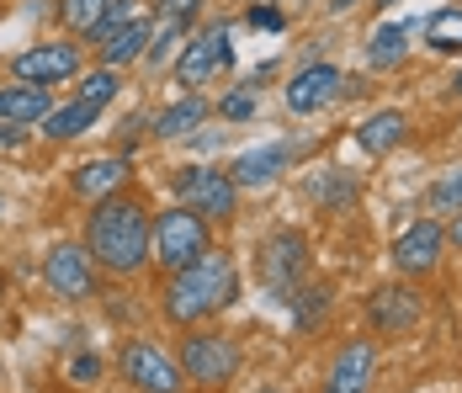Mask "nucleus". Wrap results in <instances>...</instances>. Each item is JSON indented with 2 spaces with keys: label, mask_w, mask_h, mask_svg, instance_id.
Here are the masks:
<instances>
[{
  "label": "nucleus",
  "mask_w": 462,
  "mask_h": 393,
  "mask_svg": "<svg viewBox=\"0 0 462 393\" xmlns=\"http://www.w3.org/2000/svg\"><path fill=\"white\" fill-rule=\"evenodd\" d=\"M149 208L134 202V197H123V192H112V197H101L96 202L91 223H86V250H91V261L101 271H112V276H139L143 266H149Z\"/></svg>",
  "instance_id": "nucleus-1"
},
{
  "label": "nucleus",
  "mask_w": 462,
  "mask_h": 393,
  "mask_svg": "<svg viewBox=\"0 0 462 393\" xmlns=\"http://www.w3.org/2000/svg\"><path fill=\"white\" fill-rule=\"evenodd\" d=\"M239 298V266H234L229 250H202L191 266L181 271H171V282H165V319L171 324H197V319H208V313H218V308H229Z\"/></svg>",
  "instance_id": "nucleus-2"
},
{
  "label": "nucleus",
  "mask_w": 462,
  "mask_h": 393,
  "mask_svg": "<svg viewBox=\"0 0 462 393\" xmlns=\"http://www.w3.org/2000/svg\"><path fill=\"white\" fill-rule=\"evenodd\" d=\"M202 250H208V219L202 213H191L181 202L154 213V223H149V261H160L165 271H181Z\"/></svg>",
  "instance_id": "nucleus-3"
},
{
  "label": "nucleus",
  "mask_w": 462,
  "mask_h": 393,
  "mask_svg": "<svg viewBox=\"0 0 462 393\" xmlns=\"http://www.w3.org/2000/svg\"><path fill=\"white\" fill-rule=\"evenodd\" d=\"M181 372L186 383H202V388H224L234 383V372H239V346H234L229 335H213V330H191L181 341Z\"/></svg>",
  "instance_id": "nucleus-4"
},
{
  "label": "nucleus",
  "mask_w": 462,
  "mask_h": 393,
  "mask_svg": "<svg viewBox=\"0 0 462 393\" xmlns=\"http://www.w3.org/2000/svg\"><path fill=\"white\" fill-rule=\"evenodd\" d=\"M176 197H181V208L191 213H202V219L213 223H229L239 213V186H234L229 171H213V165H186L176 175Z\"/></svg>",
  "instance_id": "nucleus-5"
},
{
  "label": "nucleus",
  "mask_w": 462,
  "mask_h": 393,
  "mask_svg": "<svg viewBox=\"0 0 462 393\" xmlns=\"http://www.w3.org/2000/svg\"><path fill=\"white\" fill-rule=\"evenodd\" d=\"M303 271H309V239L298 229H277L266 239V250H261V282H266V293L287 304L303 287Z\"/></svg>",
  "instance_id": "nucleus-6"
},
{
  "label": "nucleus",
  "mask_w": 462,
  "mask_h": 393,
  "mask_svg": "<svg viewBox=\"0 0 462 393\" xmlns=\"http://www.w3.org/2000/svg\"><path fill=\"white\" fill-rule=\"evenodd\" d=\"M117 367H123V378L139 393H181L186 388L181 361L171 351H160L154 341H128L123 356H117Z\"/></svg>",
  "instance_id": "nucleus-7"
},
{
  "label": "nucleus",
  "mask_w": 462,
  "mask_h": 393,
  "mask_svg": "<svg viewBox=\"0 0 462 393\" xmlns=\"http://www.w3.org/2000/svg\"><path fill=\"white\" fill-rule=\"evenodd\" d=\"M447 256V229L441 219H415L410 229H399L393 234V245H388V261L399 276H430L436 266Z\"/></svg>",
  "instance_id": "nucleus-8"
},
{
  "label": "nucleus",
  "mask_w": 462,
  "mask_h": 393,
  "mask_svg": "<svg viewBox=\"0 0 462 393\" xmlns=\"http://www.w3.org/2000/svg\"><path fill=\"white\" fill-rule=\"evenodd\" d=\"M43 282L53 298H64V304H80V298H91L96 293V261L86 245H75V239H64V245H53L43 256Z\"/></svg>",
  "instance_id": "nucleus-9"
},
{
  "label": "nucleus",
  "mask_w": 462,
  "mask_h": 393,
  "mask_svg": "<svg viewBox=\"0 0 462 393\" xmlns=\"http://www.w3.org/2000/svg\"><path fill=\"white\" fill-rule=\"evenodd\" d=\"M229 59H234L229 27H224V22L202 27V33L181 48V59H176V86H186V90L208 86L213 75H224V70H229Z\"/></svg>",
  "instance_id": "nucleus-10"
},
{
  "label": "nucleus",
  "mask_w": 462,
  "mask_h": 393,
  "mask_svg": "<svg viewBox=\"0 0 462 393\" xmlns=\"http://www.w3.org/2000/svg\"><path fill=\"white\" fill-rule=\"evenodd\" d=\"M420 319H425V298L410 282H388L367 298V324L383 330V335H410Z\"/></svg>",
  "instance_id": "nucleus-11"
},
{
  "label": "nucleus",
  "mask_w": 462,
  "mask_h": 393,
  "mask_svg": "<svg viewBox=\"0 0 462 393\" xmlns=\"http://www.w3.org/2000/svg\"><path fill=\"white\" fill-rule=\"evenodd\" d=\"M340 86H346L340 64H309V70H298V75L287 80L282 101H287L292 117H314V112H324V107L340 96Z\"/></svg>",
  "instance_id": "nucleus-12"
},
{
  "label": "nucleus",
  "mask_w": 462,
  "mask_h": 393,
  "mask_svg": "<svg viewBox=\"0 0 462 393\" xmlns=\"http://www.w3.org/2000/svg\"><path fill=\"white\" fill-rule=\"evenodd\" d=\"M75 70H80V48L75 43H38V48H27V53L11 59V75L22 86H59Z\"/></svg>",
  "instance_id": "nucleus-13"
},
{
  "label": "nucleus",
  "mask_w": 462,
  "mask_h": 393,
  "mask_svg": "<svg viewBox=\"0 0 462 393\" xmlns=\"http://www.w3.org/2000/svg\"><path fill=\"white\" fill-rule=\"evenodd\" d=\"M372 378H377V341L372 335H356V341L340 346L329 378H324V393H367Z\"/></svg>",
  "instance_id": "nucleus-14"
},
{
  "label": "nucleus",
  "mask_w": 462,
  "mask_h": 393,
  "mask_svg": "<svg viewBox=\"0 0 462 393\" xmlns=\"http://www.w3.org/2000/svg\"><path fill=\"white\" fill-rule=\"evenodd\" d=\"M292 154H298V144H287V138H277V144H255V149H245L239 160L229 165L234 186L239 192H255V186H272L287 165H292Z\"/></svg>",
  "instance_id": "nucleus-15"
},
{
  "label": "nucleus",
  "mask_w": 462,
  "mask_h": 393,
  "mask_svg": "<svg viewBox=\"0 0 462 393\" xmlns=\"http://www.w3.org/2000/svg\"><path fill=\"white\" fill-rule=\"evenodd\" d=\"M48 112H53V96L48 86H0V123H11V128H32V123H43Z\"/></svg>",
  "instance_id": "nucleus-16"
},
{
  "label": "nucleus",
  "mask_w": 462,
  "mask_h": 393,
  "mask_svg": "<svg viewBox=\"0 0 462 393\" xmlns=\"http://www.w3.org/2000/svg\"><path fill=\"white\" fill-rule=\"evenodd\" d=\"M149 33H154V22H149V16L123 22L106 43H96V48H101V64H106V70H128V64H139L143 53H149Z\"/></svg>",
  "instance_id": "nucleus-17"
},
{
  "label": "nucleus",
  "mask_w": 462,
  "mask_h": 393,
  "mask_svg": "<svg viewBox=\"0 0 462 393\" xmlns=\"http://www.w3.org/2000/svg\"><path fill=\"white\" fill-rule=\"evenodd\" d=\"M404 138H410V117H404V112H393V107L372 112L367 123L356 128V144H362L367 154H393Z\"/></svg>",
  "instance_id": "nucleus-18"
},
{
  "label": "nucleus",
  "mask_w": 462,
  "mask_h": 393,
  "mask_svg": "<svg viewBox=\"0 0 462 393\" xmlns=\"http://www.w3.org/2000/svg\"><path fill=\"white\" fill-rule=\"evenodd\" d=\"M128 175H134V171H128V160H123V154H106V160H91V165H80V171H75V192H80V197H91V202H101V197H112Z\"/></svg>",
  "instance_id": "nucleus-19"
},
{
  "label": "nucleus",
  "mask_w": 462,
  "mask_h": 393,
  "mask_svg": "<svg viewBox=\"0 0 462 393\" xmlns=\"http://www.w3.org/2000/svg\"><path fill=\"white\" fill-rule=\"evenodd\" d=\"M208 96H197V90H186L181 101H171L160 117H154V138H186L191 128H202L208 123Z\"/></svg>",
  "instance_id": "nucleus-20"
},
{
  "label": "nucleus",
  "mask_w": 462,
  "mask_h": 393,
  "mask_svg": "<svg viewBox=\"0 0 462 393\" xmlns=\"http://www.w3.org/2000/svg\"><path fill=\"white\" fill-rule=\"evenodd\" d=\"M96 117H101V107L96 101H69V107H53L43 117V138H53V144H69V138H80V133L96 128Z\"/></svg>",
  "instance_id": "nucleus-21"
},
{
  "label": "nucleus",
  "mask_w": 462,
  "mask_h": 393,
  "mask_svg": "<svg viewBox=\"0 0 462 393\" xmlns=\"http://www.w3.org/2000/svg\"><path fill=\"white\" fill-rule=\"evenodd\" d=\"M404 53H410V33H404V27H372L367 59L377 64V70H393V64H404Z\"/></svg>",
  "instance_id": "nucleus-22"
},
{
  "label": "nucleus",
  "mask_w": 462,
  "mask_h": 393,
  "mask_svg": "<svg viewBox=\"0 0 462 393\" xmlns=\"http://www.w3.org/2000/svg\"><path fill=\"white\" fill-rule=\"evenodd\" d=\"M436 213H462V165H452L425 192V219H436Z\"/></svg>",
  "instance_id": "nucleus-23"
},
{
  "label": "nucleus",
  "mask_w": 462,
  "mask_h": 393,
  "mask_svg": "<svg viewBox=\"0 0 462 393\" xmlns=\"http://www.w3.org/2000/svg\"><path fill=\"white\" fill-rule=\"evenodd\" d=\"M106 5H112V0H59V22H64L69 33H80V38H86L96 22L106 16Z\"/></svg>",
  "instance_id": "nucleus-24"
},
{
  "label": "nucleus",
  "mask_w": 462,
  "mask_h": 393,
  "mask_svg": "<svg viewBox=\"0 0 462 393\" xmlns=\"http://www.w3.org/2000/svg\"><path fill=\"white\" fill-rule=\"evenodd\" d=\"M292 313H298V330H319V319L329 313V287H303L298 293V304H292Z\"/></svg>",
  "instance_id": "nucleus-25"
},
{
  "label": "nucleus",
  "mask_w": 462,
  "mask_h": 393,
  "mask_svg": "<svg viewBox=\"0 0 462 393\" xmlns=\"http://www.w3.org/2000/svg\"><path fill=\"white\" fill-rule=\"evenodd\" d=\"M117 86H123V70H91L86 75V86H80V101H96V107H106L112 96H117Z\"/></svg>",
  "instance_id": "nucleus-26"
},
{
  "label": "nucleus",
  "mask_w": 462,
  "mask_h": 393,
  "mask_svg": "<svg viewBox=\"0 0 462 393\" xmlns=\"http://www.w3.org/2000/svg\"><path fill=\"white\" fill-rule=\"evenodd\" d=\"M134 16H139V11H134V0H112V5H106V16L96 22L86 38H91V43H106V38H112V33H117L123 22H134Z\"/></svg>",
  "instance_id": "nucleus-27"
},
{
  "label": "nucleus",
  "mask_w": 462,
  "mask_h": 393,
  "mask_svg": "<svg viewBox=\"0 0 462 393\" xmlns=\"http://www.w3.org/2000/svg\"><path fill=\"white\" fill-rule=\"evenodd\" d=\"M218 112H224L229 123H250V117H255V90H250V86L229 90V96L218 101Z\"/></svg>",
  "instance_id": "nucleus-28"
},
{
  "label": "nucleus",
  "mask_w": 462,
  "mask_h": 393,
  "mask_svg": "<svg viewBox=\"0 0 462 393\" xmlns=\"http://www.w3.org/2000/svg\"><path fill=\"white\" fill-rule=\"evenodd\" d=\"M96 378H101V361L96 356H75L69 361V383H96Z\"/></svg>",
  "instance_id": "nucleus-29"
},
{
  "label": "nucleus",
  "mask_w": 462,
  "mask_h": 393,
  "mask_svg": "<svg viewBox=\"0 0 462 393\" xmlns=\"http://www.w3.org/2000/svg\"><path fill=\"white\" fill-rule=\"evenodd\" d=\"M250 27H282V11H272V5H255V11H250Z\"/></svg>",
  "instance_id": "nucleus-30"
},
{
  "label": "nucleus",
  "mask_w": 462,
  "mask_h": 393,
  "mask_svg": "<svg viewBox=\"0 0 462 393\" xmlns=\"http://www.w3.org/2000/svg\"><path fill=\"white\" fill-rule=\"evenodd\" d=\"M441 229H447V245L462 250V213H452V223H441Z\"/></svg>",
  "instance_id": "nucleus-31"
},
{
  "label": "nucleus",
  "mask_w": 462,
  "mask_h": 393,
  "mask_svg": "<svg viewBox=\"0 0 462 393\" xmlns=\"http://www.w3.org/2000/svg\"><path fill=\"white\" fill-rule=\"evenodd\" d=\"M324 5H329V16H346V11H356L362 0H324Z\"/></svg>",
  "instance_id": "nucleus-32"
},
{
  "label": "nucleus",
  "mask_w": 462,
  "mask_h": 393,
  "mask_svg": "<svg viewBox=\"0 0 462 393\" xmlns=\"http://www.w3.org/2000/svg\"><path fill=\"white\" fill-rule=\"evenodd\" d=\"M372 5H377V11H388V5H399V0H372Z\"/></svg>",
  "instance_id": "nucleus-33"
},
{
  "label": "nucleus",
  "mask_w": 462,
  "mask_h": 393,
  "mask_svg": "<svg viewBox=\"0 0 462 393\" xmlns=\"http://www.w3.org/2000/svg\"><path fill=\"white\" fill-rule=\"evenodd\" d=\"M452 90H457V96H462V70H457V80H452Z\"/></svg>",
  "instance_id": "nucleus-34"
},
{
  "label": "nucleus",
  "mask_w": 462,
  "mask_h": 393,
  "mask_svg": "<svg viewBox=\"0 0 462 393\" xmlns=\"http://www.w3.org/2000/svg\"><path fill=\"white\" fill-rule=\"evenodd\" d=\"M261 393H282V388H261Z\"/></svg>",
  "instance_id": "nucleus-35"
},
{
  "label": "nucleus",
  "mask_w": 462,
  "mask_h": 393,
  "mask_svg": "<svg viewBox=\"0 0 462 393\" xmlns=\"http://www.w3.org/2000/svg\"><path fill=\"white\" fill-rule=\"evenodd\" d=\"M0 213H5V202H0Z\"/></svg>",
  "instance_id": "nucleus-36"
}]
</instances>
